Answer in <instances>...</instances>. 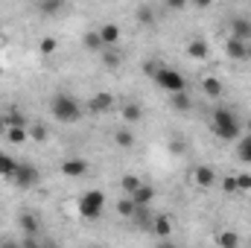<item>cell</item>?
<instances>
[{
	"instance_id": "obj_1",
	"label": "cell",
	"mask_w": 251,
	"mask_h": 248,
	"mask_svg": "<svg viewBox=\"0 0 251 248\" xmlns=\"http://www.w3.org/2000/svg\"><path fill=\"white\" fill-rule=\"evenodd\" d=\"M50 114L64 125H73L82 120V114H85V108L70 97V94H56L53 99H50Z\"/></svg>"
},
{
	"instance_id": "obj_2",
	"label": "cell",
	"mask_w": 251,
	"mask_h": 248,
	"mask_svg": "<svg viewBox=\"0 0 251 248\" xmlns=\"http://www.w3.org/2000/svg\"><path fill=\"white\" fill-rule=\"evenodd\" d=\"M213 131L222 140H237L243 134V123L231 108H213Z\"/></svg>"
},
{
	"instance_id": "obj_3",
	"label": "cell",
	"mask_w": 251,
	"mask_h": 248,
	"mask_svg": "<svg viewBox=\"0 0 251 248\" xmlns=\"http://www.w3.org/2000/svg\"><path fill=\"white\" fill-rule=\"evenodd\" d=\"M152 82H155L161 91H167V94L187 91V79H184V73L176 70V67H164V64H158L155 73H152Z\"/></svg>"
},
{
	"instance_id": "obj_4",
	"label": "cell",
	"mask_w": 251,
	"mask_h": 248,
	"mask_svg": "<svg viewBox=\"0 0 251 248\" xmlns=\"http://www.w3.org/2000/svg\"><path fill=\"white\" fill-rule=\"evenodd\" d=\"M102 210H105V193L102 190H88V193L79 196V216L82 219L94 222V219L102 216Z\"/></svg>"
},
{
	"instance_id": "obj_5",
	"label": "cell",
	"mask_w": 251,
	"mask_h": 248,
	"mask_svg": "<svg viewBox=\"0 0 251 248\" xmlns=\"http://www.w3.org/2000/svg\"><path fill=\"white\" fill-rule=\"evenodd\" d=\"M38 170L32 167V164H26V161H21L18 164V173H15V178H12V184H18V187H24V190H29V187H35L38 184Z\"/></svg>"
},
{
	"instance_id": "obj_6",
	"label": "cell",
	"mask_w": 251,
	"mask_h": 248,
	"mask_svg": "<svg viewBox=\"0 0 251 248\" xmlns=\"http://www.w3.org/2000/svg\"><path fill=\"white\" fill-rule=\"evenodd\" d=\"M62 175L64 178H82V175H88V161L79 158V155L64 158L62 161Z\"/></svg>"
},
{
	"instance_id": "obj_7",
	"label": "cell",
	"mask_w": 251,
	"mask_h": 248,
	"mask_svg": "<svg viewBox=\"0 0 251 248\" xmlns=\"http://www.w3.org/2000/svg\"><path fill=\"white\" fill-rule=\"evenodd\" d=\"M225 53H228V59H234V62H246V59H249V44H246V38L231 35V38L225 41Z\"/></svg>"
},
{
	"instance_id": "obj_8",
	"label": "cell",
	"mask_w": 251,
	"mask_h": 248,
	"mask_svg": "<svg viewBox=\"0 0 251 248\" xmlns=\"http://www.w3.org/2000/svg\"><path fill=\"white\" fill-rule=\"evenodd\" d=\"M91 114H105V111H111L114 108V97L111 94H97V97H91L88 99V105H85Z\"/></svg>"
},
{
	"instance_id": "obj_9",
	"label": "cell",
	"mask_w": 251,
	"mask_h": 248,
	"mask_svg": "<svg viewBox=\"0 0 251 248\" xmlns=\"http://www.w3.org/2000/svg\"><path fill=\"white\" fill-rule=\"evenodd\" d=\"M97 32H100V38H102L105 47H117L120 44V26L117 24H102Z\"/></svg>"
},
{
	"instance_id": "obj_10",
	"label": "cell",
	"mask_w": 251,
	"mask_h": 248,
	"mask_svg": "<svg viewBox=\"0 0 251 248\" xmlns=\"http://www.w3.org/2000/svg\"><path fill=\"white\" fill-rule=\"evenodd\" d=\"M193 181H196L199 187H213V184H216V173H213L210 167H204V164H201V167H196V170H193Z\"/></svg>"
},
{
	"instance_id": "obj_11",
	"label": "cell",
	"mask_w": 251,
	"mask_h": 248,
	"mask_svg": "<svg viewBox=\"0 0 251 248\" xmlns=\"http://www.w3.org/2000/svg\"><path fill=\"white\" fill-rule=\"evenodd\" d=\"M18 164H21V161H15L12 155H6V152H0V178H6V181H12V178H15V173H18Z\"/></svg>"
},
{
	"instance_id": "obj_12",
	"label": "cell",
	"mask_w": 251,
	"mask_h": 248,
	"mask_svg": "<svg viewBox=\"0 0 251 248\" xmlns=\"http://www.w3.org/2000/svg\"><path fill=\"white\" fill-rule=\"evenodd\" d=\"M207 53H210V47H207V41H204V38H193V41L187 44V56H190V59H196V62L207 59Z\"/></svg>"
},
{
	"instance_id": "obj_13",
	"label": "cell",
	"mask_w": 251,
	"mask_h": 248,
	"mask_svg": "<svg viewBox=\"0 0 251 248\" xmlns=\"http://www.w3.org/2000/svg\"><path fill=\"white\" fill-rule=\"evenodd\" d=\"M237 158H240L243 164H251V131H246V134L237 137Z\"/></svg>"
},
{
	"instance_id": "obj_14",
	"label": "cell",
	"mask_w": 251,
	"mask_h": 248,
	"mask_svg": "<svg viewBox=\"0 0 251 248\" xmlns=\"http://www.w3.org/2000/svg\"><path fill=\"white\" fill-rule=\"evenodd\" d=\"M152 198H155V190H152L149 184H140L137 190H134V193H131V201H134L137 207H146Z\"/></svg>"
},
{
	"instance_id": "obj_15",
	"label": "cell",
	"mask_w": 251,
	"mask_h": 248,
	"mask_svg": "<svg viewBox=\"0 0 251 248\" xmlns=\"http://www.w3.org/2000/svg\"><path fill=\"white\" fill-rule=\"evenodd\" d=\"M201 88H204V94H207V97H213V99H216V97H222V91H225V88H222V82H219L216 76H207V79L201 82Z\"/></svg>"
},
{
	"instance_id": "obj_16",
	"label": "cell",
	"mask_w": 251,
	"mask_h": 248,
	"mask_svg": "<svg viewBox=\"0 0 251 248\" xmlns=\"http://www.w3.org/2000/svg\"><path fill=\"white\" fill-rule=\"evenodd\" d=\"M152 231H155L161 240L173 237V225H170V219H167V216H158V219H155V225H152Z\"/></svg>"
},
{
	"instance_id": "obj_17",
	"label": "cell",
	"mask_w": 251,
	"mask_h": 248,
	"mask_svg": "<svg viewBox=\"0 0 251 248\" xmlns=\"http://www.w3.org/2000/svg\"><path fill=\"white\" fill-rule=\"evenodd\" d=\"M6 137H9V143H24L29 134L24 125H6Z\"/></svg>"
},
{
	"instance_id": "obj_18",
	"label": "cell",
	"mask_w": 251,
	"mask_h": 248,
	"mask_svg": "<svg viewBox=\"0 0 251 248\" xmlns=\"http://www.w3.org/2000/svg\"><path fill=\"white\" fill-rule=\"evenodd\" d=\"M216 243H219V248H237L240 246V237L234 231H222V234H216Z\"/></svg>"
},
{
	"instance_id": "obj_19",
	"label": "cell",
	"mask_w": 251,
	"mask_h": 248,
	"mask_svg": "<svg viewBox=\"0 0 251 248\" xmlns=\"http://www.w3.org/2000/svg\"><path fill=\"white\" fill-rule=\"evenodd\" d=\"M170 102H173V108H176V111H181V114H184V111L190 108L187 91H178V94H170Z\"/></svg>"
},
{
	"instance_id": "obj_20",
	"label": "cell",
	"mask_w": 251,
	"mask_h": 248,
	"mask_svg": "<svg viewBox=\"0 0 251 248\" xmlns=\"http://www.w3.org/2000/svg\"><path fill=\"white\" fill-rule=\"evenodd\" d=\"M120 114H123V120H126V123H137V120L143 117V111H140V108H137L134 102L123 105V108H120Z\"/></svg>"
},
{
	"instance_id": "obj_21",
	"label": "cell",
	"mask_w": 251,
	"mask_h": 248,
	"mask_svg": "<svg viewBox=\"0 0 251 248\" xmlns=\"http://www.w3.org/2000/svg\"><path fill=\"white\" fill-rule=\"evenodd\" d=\"M18 222H21V228H24V231H32V234L38 231V216H32V213H21V216H18Z\"/></svg>"
},
{
	"instance_id": "obj_22",
	"label": "cell",
	"mask_w": 251,
	"mask_h": 248,
	"mask_svg": "<svg viewBox=\"0 0 251 248\" xmlns=\"http://www.w3.org/2000/svg\"><path fill=\"white\" fill-rule=\"evenodd\" d=\"M134 210H137V204L131 201V196H126V198L117 201V213H120V216H134Z\"/></svg>"
},
{
	"instance_id": "obj_23",
	"label": "cell",
	"mask_w": 251,
	"mask_h": 248,
	"mask_svg": "<svg viewBox=\"0 0 251 248\" xmlns=\"http://www.w3.org/2000/svg\"><path fill=\"white\" fill-rule=\"evenodd\" d=\"M120 184H123V193H126V196H131V193L143 184V181H140L137 175H123V181H120Z\"/></svg>"
},
{
	"instance_id": "obj_24",
	"label": "cell",
	"mask_w": 251,
	"mask_h": 248,
	"mask_svg": "<svg viewBox=\"0 0 251 248\" xmlns=\"http://www.w3.org/2000/svg\"><path fill=\"white\" fill-rule=\"evenodd\" d=\"M85 47H88V50H105L100 32H88V35H85Z\"/></svg>"
},
{
	"instance_id": "obj_25",
	"label": "cell",
	"mask_w": 251,
	"mask_h": 248,
	"mask_svg": "<svg viewBox=\"0 0 251 248\" xmlns=\"http://www.w3.org/2000/svg\"><path fill=\"white\" fill-rule=\"evenodd\" d=\"M114 140H117V146H126V149H128V146H134V134H131L128 128H120V131L114 134Z\"/></svg>"
},
{
	"instance_id": "obj_26",
	"label": "cell",
	"mask_w": 251,
	"mask_h": 248,
	"mask_svg": "<svg viewBox=\"0 0 251 248\" xmlns=\"http://www.w3.org/2000/svg\"><path fill=\"white\" fill-rule=\"evenodd\" d=\"M62 9V0H41V12L44 15H56Z\"/></svg>"
},
{
	"instance_id": "obj_27",
	"label": "cell",
	"mask_w": 251,
	"mask_h": 248,
	"mask_svg": "<svg viewBox=\"0 0 251 248\" xmlns=\"http://www.w3.org/2000/svg\"><path fill=\"white\" fill-rule=\"evenodd\" d=\"M234 35L249 38V35H251V24H246V21H237V24H234Z\"/></svg>"
},
{
	"instance_id": "obj_28",
	"label": "cell",
	"mask_w": 251,
	"mask_h": 248,
	"mask_svg": "<svg viewBox=\"0 0 251 248\" xmlns=\"http://www.w3.org/2000/svg\"><path fill=\"white\" fill-rule=\"evenodd\" d=\"M56 50H59V41H56V38H44V41H41V53H44V56H50V53H56Z\"/></svg>"
},
{
	"instance_id": "obj_29",
	"label": "cell",
	"mask_w": 251,
	"mask_h": 248,
	"mask_svg": "<svg viewBox=\"0 0 251 248\" xmlns=\"http://www.w3.org/2000/svg\"><path fill=\"white\" fill-rule=\"evenodd\" d=\"M3 120H6V125H24V117H21V111H9Z\"/></svg>"
},
{
	"instance_id": "obj_30",
	"label": "cell",
	"mask_w": 251,
	"mask_h": 248,
	"mask_svg": "<svg viewBox=\"0 0 251 248\" xmlns=\"http://www.w3.org/2000/svg\"><path fill=\"white\" fill-rule=\"evenodd\" d=\"M237 178V190H251V175L243 173V175H234Z\"/></svg>"
},
{
	"instance_id": "obj_31",
	"label": "cell",
	"mask_w": 251,
	"mask_h": 248,
	"mask_svg": "<svg viewBox=\"0 0 251 248\" xmlns=\"http://www.w3.org/2000/svg\"><path fill=\"white\" fill-rule=\"evenodd\" d=\"M29 134H32L35 140H47V131H44V125H35V128H32Z\"/></svg>"
},
{
	"instance_id": "obj_32",
	"label": "cell",
	"mask_w": 251,
	"mask_h": 248,
	"mask_svg": "<svg viewBox=\"0 0 251 248\" xmlns=\"http://www.w3.org/2000/svg\"><path fill=\"white\" fill-rule=\"evenodd\" d=\"M167 6H170V9H184L187 0H167Z\"/></svg>"
},
{
	"instance_id": "obj_33",
	"label": "cell",
	"mask_w": 251,
	"mask_h": 248,
	"mask_svg": "<svg viewBox=\"0 0 251 248\" xmlns=\"http://www.w3.org/2000/svg\"><path fill=\"white\" fill-rule=\"evenodd\" d=\"M102 62L108 64V67H117V56H114V53H108V56H102Z\"/></svg>"
},
{
	"instance_id": "obj_34",
	"label": "cell",
	"mask_w": 251,
	"mask_h": 248,
	"mask_svg": "<svg viewBox=\"0 0 251 248\" xmlns=\"http://www.w3.org/2000/svg\"><path fill=\"white\" fill-rule=\"evenodd\" d=\"M170 149H173L176 155H181V152H184V143H181V140H176V143H170Z\"/></svg>"
},
{
	"instance_id": "obj_35",
	"label": "cell",
	"mask_w": 251,
	"mask_h": 248,
	"mask_svg": "<svg viewBox=\"0 0 251 248\" xmlns=\"http://www.w3.org/2000/svg\"><path fill=\"white\" fill-rule=\"evenodd\" d=\"M0 134H6V120L0 117Z\"/></svg>"
},
{
	"instance_id": "obj_36",
	"label": "cell",
	"mask_w": 251,
	"mask_h": 248,
	"mask_svg": "<svg viewBox=\"0 0 251 248\" xmlns=\"http://www.w3.org/2000/svg\"><path fill=\"white\" fill-rule=\"evenodd\" d=\"M246 131H251V117H249V123H246Z\"/></svg>"
},
{
	"instance_id": "obj_37",
	"label": "cell",
	"mask_w": 251,
	"mask_h": 248,
	"mask_svg": "<svg viewBox=\"0 0 251 248\" xmlns=\"http://www.w3.org/2000/svg\"><path fill=\"white\" fill-rule=\"evenodd\" d=\"M0 47H3V38H0Z\"/></svg>"
},
{
	"instance_id": "obj_38",
	"label": "cell",
	"mask_w": 251,
	"mask_h": 248,
	"mask_svg": "<svg viewBox=\"0 0 251 248\" xmlns=\"http://www.w3.org/2000/svg\"><path fill=\"white\" fill-rule=\"evenodd\" d=\"M199 3H207V0H199Z\"/></svg>"
}]
</instances>
